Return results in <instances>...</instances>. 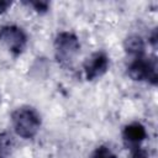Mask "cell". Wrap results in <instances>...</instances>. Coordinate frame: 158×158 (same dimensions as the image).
<instances>
[{
	"mask_svg": "<svg viewBox=\"0 0 158 158\" xmlns=\"http://www.w3.org/2000/svg\"><path fill=\"white\" fill-rule=\"evenodd\" d=\"M30 44V36L27 31L17 23L0 25V46L12 58L23 56Z\"/></svg>",
	"mask_w": 158,
	"mask_h": 158,
	"instance_id": "277c9868",
	"label": "cell"
},
{
	"mask_svg": "<svg viewBox=\"0 0 158 158\" xmlns=\"http://www.w3.org/2000/svg\"><path fill=\"white\" fill-rule=\"evenodd\" d=\"M111 68V57L104 49L93 51L81 63L83 78L88 83H95L102 79Z\"/></svg>",
	"mask_w": 158,
	"mask_h": 158,
	"instance_id": "5b68a950",
	"label": "cell"
},
{
	"mask_svg": "<svg viewBox=\"0 0 158 158\" xmlns=\"http://www.w3.org/2000/svg\"><path fill=\"white\" fill-rule=\"evenodd\" d=\"M14 5L15 2L11 0H0V15L7 14L14 7Z\"/></svg>",
	"mask_w": 158,
	"mask_h": 158,
	"instance_id": "4fadbf2b",
	"label": "cell"
},
{
	"mask_svg": "<svg viewBox=\"0 0 158 158\" xmlns=\"http://www.w3.org/2000/svg\"><path fill=\"white\" fill-rule=\"evenodd\" d=\"M122 49L125 54L128 57V59L148 53L147 52L148 44H147L146 37L136 32L126 35L125 38L122 40Z\"/></svg>",
	"mask_w": 158,
	"mask_h": 158,
	"instance_id": "52a82bcc",
	"label": "cell"
},
{
	"mask_svg": "<svg viewBox=\"0 0 158 158\" xmlns=\"http://www.w3.org/2000/svg\"><path fill=\"white\" fill-rule=\"evenodd\" d=\"M126 74L135 83H144L149 86L158 84V59L154 54L146 53L130 58L126 65Z\"/></svg>",
	"mask_w": 158,
	"mask_h": 158,
	"instance_id": "3957f363",
	"label": "cell"
},
{
	"mask_svg": "<svg viewBox=\"0 0 158 158\" xmlns=\"http://www.w3.org/2000/svg\"><path fill=\"white\" fill-rule=\"evenodd\" d=\"M2 104H4V94H2V91L0 89V107L2 106Z\"/></svg>",
	"mask_w": 158,
	"mask_h": 158,
	"instance_id": "5bb4252c",
	"label": "cell"
},
{
	"mask_svg": "<svg viewBox=\"0 0 158 158\" xmlns=\"http://www.w3.org/2000/svg\"><path fill=\"white\" fill-rule=\"evenodd\" d=\"M128 158H151V154L146 148H139L136 151H131Z\"/></svg>",
	"mask_w": 158,
	"mask_h": 158,
	"instance_id": "7c38bea8",
	"label": "cell"
},
{
	"mask_svg": "<svg viewBox=\"0 0 158 158\" xmlns=\"http://www.w3.org/2000/svg\"><path fill=\"white\" fill-rule=\"evenodd\" d=\"M11 132L23 141L33 139L38 136L43 126V117L40 110L30 104L16 106L10 114Z\"/></svg>",
	"mask_w": 158,
	"mask_h": 158,
	"instance_id": "6da1fadb",
	"label": "cell"
},
{
	"mask_svg": "<svg viewBox=\"0 0 158 158\" xmlns=\"http://www.w3.org/2000/svg\"><path fill=\"white\" fill-rule=\"evenodd\" d=\"M52 48L56 63L63 69H72L80 56L81 42L74 31L60 30L53 37Z\"/></svg>",
	"mask_w": 158,
	"mask_h": 158,
	"instance_id": "7a4b0ae2",
	"label": "cell"
},
{
	"mask_svg": "<svg viewBox=\"0 0 158 158\" xmlns=\"http://www.w3.org/2000/svg\"><path fill=\"white\" fill-rule=\"evenodd\" d=\"M88 158H118V156L110 144L100 143L90 151Z\"/></svg>",
	"mask_w": 158,
	"mask_h": 158,
	"instance_id": "30bf717a",
	"label": "cell"
},
{
	"mask_svg": "<svg viewBox=\"0 0 158 158\" xmlns=\"http://www.w3.org/2000/svg\"><path fill=\"white\" fill-rule=\"evenodd\" d=\"M21 4L38 16L47 15L52 7V2L48 0H25Z\"/></svg>",
	"mask_w": 158,
	"mask_h": 158,
	"instance_id": "9c48e42d",
	"label": "cell"
},
{
	"mask_svg": "<svg viewBox=\"0 0 158 158\" xmlns=\"http://www.w3.org/2000/svg\"><path fill=\"white\" fill-rule=\"evenodd\" d=\"M17 137L10 131H0V158H10L16 149Z\"/></svg>",
	"mask_w": 158,
	"mask_h": 158,
	"instance_id": "ba28073f",
	"label": "cell"
},
{
	"mask_svg": "<svg viewBox=\"0 0 158 158\" xmlns=\"http://www.w3.org/2000/svg\"><path fill=\"white\" fill-rule=\"evenodd\" d=\"M146 41H147L148 47H151L153 51H156L157 44H158V31H157V27L152 28V31H151V32L148 33V36L146 37Z\"/></svg>",
	"mask_w": 158,
	"mask_h": 158,
	"instance_id": "8fae6325",
	"label": "cell"
},
{
	"mask_svg": "<svg viewBox=\"0 0 158 158\" xmlns=\"http://www.w3.org/2000/svg\"><path fill=\"white\" fill-rule=\"evenodd\" d=\"M120 136H121V142L123 147L128 152H131V151L143 148V144L148 138V130L143 122L138 120H133V121L126 122L122 126Z\"/></svg>",
	"mask_w": 158,
	"mask_h": 158,
	"instance_id": "8992f818",
	"label": "cell"
}]
</instances>
